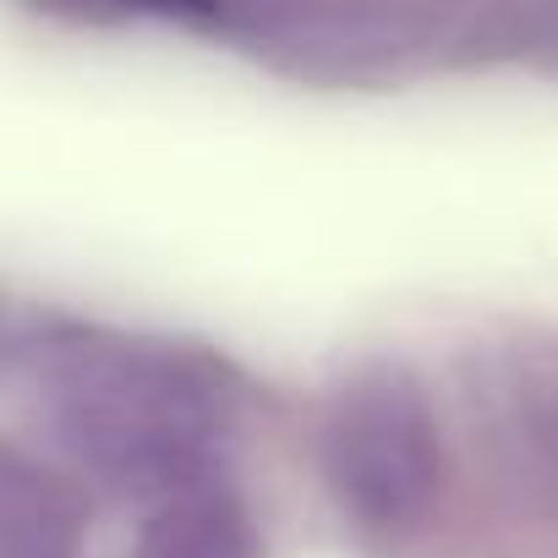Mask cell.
I'll return each mask as SVG.
<instances>
[{"instance_id": "obj_1", "label": "cell", "mask_w": 558, "mask_h": 558, "mask_svg": "<svg viewBox=\"0 0 558 558\" xmlns=\"http://www.w3.org/2000/svg\"><path fill=\"white\" fill-rule=\"evenodd\" d=\"M324 460L345 509L373 525L411 520L438 487V433L422 395L395 373L362 378L329 416Z\"/></svg>"}, {"instance_id": "obj_2", "label": "cell", "mask_w": 558, "mask_h": 558, "mask_svg": "<svg viewBox=\"0 0 558 558\" xmlns=\"http://www.w3.org/2000/svg\"><path fill=\"white\" fill-rule=\"evenodd\" d=\"M148 558H252V531L230 504L192 498L159 520Z\"/></svg>"}]
</instances>
